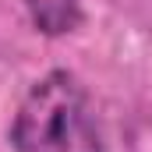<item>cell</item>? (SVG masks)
I'll list each match as a JSON object with an SVG mask.
<instances>
[{"label":"cell","instance_id":"obj_1","mask_svg":"<svg viewBox=\"0 0 152 152\" xmlns=\"http://www.w3.org/2000/svg\"><path fill=\"white\" fill-rule=\"evenodd\" d=\"M18 152H103L88 92L67 71H50L21 99L11 124Z\"/></svg>","mask_w":152,"mask_h":152},{"label":"cell","instance_id":"obj_2","mask_svg":"<svg viewBox=\"0 0 152 152\" xmlns=\"http://www.w3.org/2000/svg\"><path fill=\"white\" fill-rule=\"evenodd\" d=\"M25 7L42 36H67L85 21L81 0H25Z\"/></svg>","mask_w":152,"mask_h":152}]
</instances>
